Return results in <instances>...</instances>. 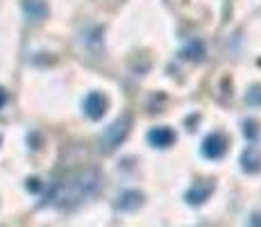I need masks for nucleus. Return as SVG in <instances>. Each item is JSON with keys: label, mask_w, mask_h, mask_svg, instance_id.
Segmentation results:
<instances>
[{"label": "nucleus", "mask_w": 261, "mask_h": 227, "mask_svg": "<svg viewBox=\"0 0 261 227\" xmlns=\"http://www.w3.org/2000/svg\"><path fill=\"white\" fill-rule=\"evenodd\" d=\"M100 173L95 168H82L68 173L64 180H59L50 191V203L55 207H77L80 203L89 200L100 189Z\"/></svg>", "instance_id": "1"}, {"label": "nucleus", "mask_w": 261, "mask_h": 227, "mask_svg": "<svg viewBox=\"0 0 261 227\" xmlns=\"http://www.w3.org/2000/svg\"><path fill=\"white\" fill-rule=\"evenodd\" d=\"M129 125H132L129 116H123V118L114 120V123L102 132V136H100V150H105V153H112V150H116L118 145H120V141L127 136Z\"/></svg>", "instance_id": "2"}, {"label": "nucleus", "mask_w": 261, "mask_h": 227, "mask_svg": "<svg viewBox=\"0 0 261 227\" xmlns=\"http://www.w3.org/2000/svg\"><path fill=\"white\" fill-rule=\"evenodd\" d=\"M225 150H227V141H225L223 134H212L204 139L202 143V155L209 159H220L225 155Z\"/></svg>", "instance_id": "3"}, {"label": "nucleus", "mask_w": 261, "mask_h": 227, "mask_svg": "<svg viewBox=\"0 0 261 227\" xmlns=\"http://www.w3.org/2000/svg\"><path fill=\"white\" fill-rule=\"evenodd\" d=\"M105 109H107V100L100 93L87 95V100H84V114H87L89 118H100V116L105 114Z\"/></svg>", "instance_id": "4"}, {"label": "nucleus", "mask_w": 261, "mask_h": 227, "mask_svg": "<svg viewBox=\"0 0 261 227\" xmlns=\"http://www.w3.org/2000/svg\"><path fill=\"white\" fill-rule=\"evenodd\" d=\"M23 9L32 21H41L48 14V7L43 5V0H23Z\"/></svg>", "instance_id": "5"}, {"label": "nucleus", "mask_w": 261, "mask_h": 227, "mask_svg": "<svg viewBox=\"0 0 261 227\" xmlns=\"http://www.w3.org/2000/svg\"><path fill=\"white\" fill-rule=\"evenodd\" d=\"M148 139H150V143L159 145V148H166V145H170L175 141V134L170 132V130H166V128H157V130H152V132L148 134Z\"/></svg>", "instance_id": "6"}, {"label": "nucleus", "mask_w": 261, "mask_h": 227, "mask_svg": "<svg viewBox=\"0 0 261 227\" xmlns=\"http://www.w3.org/2000/svg\"><path fill=\"white\" fill-rule=\"evenodd\" d=\"M139 205H141V193H137V191H127V193L120 195V203H118V207H120L123 211L137 209Z\"/></svg>", "instance_id": "7"}, {"label": "nucleus", "mask_w": 261, "mask_h": 227, "mask_svg": "<svg viewBox=\"0 0 261 227\" xmlns=\"http://www.w3.org/2000/svg\"><path fill=\"white\" fill-rule=\"evenodd\" d=\"M209 193H212V184H198V186H195V189L189 193V203H195V205L204 203Z\"/></svg>", "instance_id": "8"}]
</instances>
